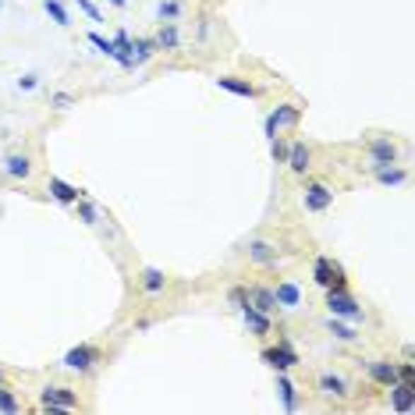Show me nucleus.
<instances>
[{
    "label": "nucleus",
    "instance_id": "obj_4",
    "mask_svg": "<svg viewBox=\"0 0 415 415\" xmlns=\"http://www.w3.org/2000/svg\"><path fill=\"white\" fill-rule=\"evenodd\" d=\"M270 369H277V373H284V369H291V366H298V351L288 344V341H281L277 348H267L263 355H259Z\"/></svg>",
    "mask_w": 415,
    "mask_h": 415
},
{
    "label": "nucleus",
    "instance_id": "obj_16",
    "mask_svg": "<svg viewBox=\"0 0 415 415\" xmlns=\"http://www.w3.org/2000/svg\"><path fill=\"white\" fill-rule=\"evenodd\" d=\"M320 390L327 394V397H348V383L341 380V376H334V373H320Z\"/></svg>",
    "mask_w": 415,
    "mask_h": 415
},
{
    "label": "nucleus",
    "instance_id": "obj_5",
    "mask_svg": "<svg viewBox=\"0 0 415 415\" xmlns=\"http://www.w3.org/2000/svg\"><path fill=\"white\" fill-rule=\"evenodd\" d=\"M96 362H100V348H93V344H78L64 355V366L75 369V373H89Z\"/></svg>",
    "mask_w": 415,
    "mask_h": 415
},
{
    "label": "nucleus",
    "instance_id": "obj_9",
    "mask_svg": "<svg viewBox=\"0 0 415 415\" xmlns=\"http://www.w3.org/2000/svg\"><path fill=\"white\" fill-rule=\"evenodd\" d=\"M295 174H305L309 167H312V153H309V146L305 142H291L288 146V160H284Z\"/></svg>",
    "mask_w": 415,
    "mask_h": 415
},
{
    "label": "nucleus",
    "instance_id": "obj_21",
    "mask_svg": "<svg viewBox=\"0 0 415 415\" xmlns=\"http://www.w3.org/2000/svg\"><path fill=\"white\" fill-rule=\"evenodd\" d=\"M312 281H316L320 288H330V284H334V263H330L327 256H320V259H316V267H312Z\"/></svg>",
    "mask_w": 415,
    "mask_h": 415
},
{
    "label": "nucleus",
    "instance_id": "obj_20",
    "mask_svg": "<svg viewBox=\"0 0 415 415\" xmlns=\"http://www.w3.org/2000/svg\"><path fill=\"white\" fill-rule=\"evenodd\" d=\"M249 259H256V263H277V249L270 245V242H252L249 245Z\"/></svg>",
    "mask_w": 415,
    "mask_h": 415
},
{
    "label": "nucleus",
    "instance_id": "obj_11",
    "mask_svg": "<svg viewBox=\"0 0 415 415\" xmlns=\"http://www.w3.org/2000/svg\"><path fill=\"white\" fill-rule=\"evenodd\" d=\"M50 195H54L57 202H64V206H71V202L82 199V192H78L75 185H68L64 177H50Z\"/></svg>",
    "mask_w": 415,
    "mask_h": 415
},
{
    "label": "nucleus",
    "instance_id": "obj_26",
    "mask_svg": "<svg viewBox=\"0 0 415 415\" xmlns=\"http://www.w3.org/2000/svg\"><path fill=\"white\" fill-rule=\"evenodd\" d=\"M43 8H47V15H50L57 25H71V22H68V11H64L61 0H43Z\"/></svg>",
    "mask_w": 415,
    "mask_h": 415
},
{
    "label": "nucleus",
    "instance_id": "obj_31",
    "mask_svg": "<svg viewBox=\"0 0 415 415\" xmlns=\"http://www.w3.org/2000/svg\"><path fill=\"white\" fill-rule=\"evenodd\" d=\"M394 373H397V380H408V383H415V362H411V358H404L401 366H394Z\"/></svg>",
    "mask_w": 415,
    "mask_h": 415
},
{
    "label": "nucleus",
    "instance_id": "obj_6",
    "mask_svg": "<svg viewBox=\"0 0 415 415\" xmlns=\"http://www.w3.org/2000/svg\"><path fill=\"white\" fill-rule=\"evenodd\" d=\"M390 404H394V411H415V383H408V380H394L390 383Z\"/></svg>",
    "mask_w": 415,
    "mask_h": 415
},
{
    "label": "nucleus",
    "instance_id": "obj_35",
    "mask_svg": "<svg viewBox=\"0 0 415 415\" xmlns=\"http://www.w3.org/2000/svg\"><path fill=\"white\" fill-rule=\"evenodd\" d=\"M71 103H75V100H71L68 93H57V96H54V107H57V110H64V107H71Z\"/></svg>",
    "mask_w": 415,
    "mask_h": 415
},
{
    "label": "nucleus",
    "instance_id": "obj_2",
    "mask_svg": "<svg viewBox=\"0 0 415 415\" xmlns=\"http://www.w3.org/2000/svg\"><path fill=\"white\" fill-rule=\"evenodd\" d=\"M298 117H302V110H298V107L281 103L277 110H270V114H267V121H263V135H267V139H277V131H281V128L298 124Z\"/></svg>",
    "mask_w": 415,
    "mask_h": 415
},
{
    "label": "nucleus",
    "instance_id": "obj_25",
    "mask_svg": "<svg viewBox=\"0 0 415 415\" xmlns=\"http://www.w3.org/2000/svg\"><path fill=\"white\" fill-rule=\"evenodd\" d=\"M327 330H330V334H334L337 341H355V337H358V334H355L351 327H344V323H341L337 316H330V323H327Z\"/></svg>",
    "mask_w": 415,
    "mask_h": 415
},
{
    "label": "nucleus",
    "instance_id": "obj_14",
    "mask_svg": "<svg viewBox=\"0 0 415 415\" xmlns=\"http://www.w3.org/2000/svg\"><path fill=\"white\" fill-rule=\"evenodd\" d=\"M217 86H221L224 93H235V96H245V100L259 96V89H256L252 82H245V78H217Z\"/></svg>",
    "mask_w": 415,
    "mask_h": 415
},
{
    "label": "nucleus",
    "instance_id": "obj_23",
    "mask_svg": "<svg viewBox=\"0 0 415 415\" xmlns=\"http://www.w3.org/2000/svg\"><path fill=\"white\" fill-rule=\"evenodd\" d=\"M156 50H177V25H174V22H167V25L160 29V36H156Z\"/></svg>",
    "mask_w": 415,
    "mask_h": 415
},
{
    "label": "nucleus",
    "instance_id": "obj_3",
    "mask_svg": "<svg viewBox=\"0 0 415 415\" xmlns=\"http://www.w3.org/2000/svg\"><path fill=\"white\" fill-rule=\"evenodd\" d=\"M327 309H330V316H344V320H362V309L355 305V298L348 295V288H327Z\"/></svg>",
    "mask_w": 415,
    "mask_h": 415
},
{
    "label": "nucleus",
    "instance_id": "obj_38",
    "mask_svg": "<svg viewBox=\"0 0 415 415\" xmlns=\"http://www.w3.org/2000/svg\"><path fill=\"white\" fill-rule=\"evenodd\" d=\"M0 387H4V373H0Z\"/></svg>",
    "mask_w": 415,
    "mask_h": 415
},
{
    "label": "nucleus",
    "instance_id": "obj_15",
    "mask_svg": "<svg viewBox=\"0 0 415 415\" xmlns=\"http://www.w3.org/2000/svg\"><path fill=\"white\" fill-rule=\"evenodd\" d=\"M274 298H277V305H284V309H295V305L302 302V291H298V284L284 281V284H277V288H274Z\"/></svg>",
    "mask_w": 415,
    "mask_h": 415
},
{
    "label": "nucleus",
    "instance_id": "obj_27",
    "mask_svg": "<svg viewBox=\"0 0 415 415\" xmlns=\"http://www.w3.org/2000/svg\"><path fill=\"white\" fill-rule=\"evenodd\" d=\"M78 217L93 228V224H100V214H96V206L93 202H86V199H78Z\"/></svg>",
    "mask_w": 415,
    "mask_h": 415
},
{
    "label": "nucleus",
    "instance_id": "obj_32",
    "mask_svg": "<svg viewBox=\"0 0 415 415\" xmlns=\"http://www.w3.org/2000/svg\"><path fill=\"white\" fill-rule=\"evenodd\" d=\"M177 15H181V4H177V0H163V4H160V18L174 22Z\"/></svg>",
    "mask_w": 415,
    "mask_h": 415
},
{
    "label": "nucleus",
    "instance_id": "obj_30",
    "mask_svg": "<svg viewBox=\"0 0 415 415\" xmlns=\"http://www.w3.org/2000/svg\"><path fill=\"white\" fill-rule=\"evenodd\" d=\"M270 156H274L277 163H284V160H288V142H284L281 135H277V139H270Z\"/></svg>",
    "mask_w": 415,
    "mask_h": 415
},
{
    "label": "nucleus",
    "instance_id": "obj_29",
    "mask_svg": "<svg viewBox=\"0 0 415 415\" xmlns=\"http://www.w3.org/2000/svg\"><path fill=\"white\" fill-rule=\"evenodd\" d=\"M22 404H18V397L8 390V387H0V411H18Z\"/></svg>",
    "mask_w": 415,
    "mask_h": 415
},
{
    "label": "nucleus",
    "instance_id": "obj_7",
    "mask_svg": "<svg viewBox=\"0 0 415 415\" xmlns=\"http://www.w3.org/2000/svg\"><path fill=\"white\" fill-rule=\"evenodd\" d=\"M330 202H334V192L327 185H316V181L305 185V210L323 214V210H330Z\"/></svg>",
    "mask_w": 415,
    "mask_h": 415
},
{
    "label": "nucleus",
    "instance_id": "obj_24",
    "mask_svg": "<svg viewBox=\"0 0 415 415\" xmlns=\"http://www.w3.org/2000/svg\"><path fill=\"white\" fill-rule=\"evenodd\" d=\"M376 177H380V185H401L408 174H404L401 167H394V163H390V167H380V170H376Z\"/></svg>",
    "mask_w": 415,
    "mask_h": 415
},
{
    "label": "nucleus",
    "instance_id": "obj_37",
    "mask_svg": "<svg viewBox=\"0 0 415 415\" xmlns=\"http://www.w3.org/2000/svg\"><path fill=\"white\" fill-rule=\"evenodd\" d=\"M110 4H114V8H124V4H128V0H110Z\"/></svg>",
    "mask_w": 415,
    "mask_h": 415
},
{
    "label": "nucleus",
    "instance_id": "obj_18",
    "mask_svg": "<svg viewBox=\"0 0 415 415\" xmlns=\"http://www.w3.org/2000/svg\"><path fill=\"white\" fill-rule=\"evenodd\" d=\"M277 390H281L284 408H288V411H295V408H298V390H295V383H291L284 373H277Z\"/></svg>",
    "mask_w": 415,
    "mask_h": 415
},
{
    "label": "nucleus",
    "instance_id": "obj_13",
    "mask_svg": "<svg viewBox=\"0 0 415 415\" xmlns=\"http://www.w3.org/2000/svg\"><path fill=\"white\" fill-rule=\"evenodd\" d=\"M249 305H256L259 312H267V316H270V312L277 309V298H274V291H270V288H259V284H256V288H249Z\"/></svg>",
    "mask_w": 415,
    "mask_h": 415
},
{
    "label": "nucleus",
    "instance_id": "obj_28",
    "mask_svg": "<svg viewBox=\"0 0 415 415\" xmlns=\"http://www.w3.org/2000/svg\"><path fill=\"white\" fill-rule=\"evenodd\" d=\"M89 43H93L100 54H107V57H117V50H114V40H103L100 33H89Z\"/></svg>",
    "mask_w": 415,
    "mask_h": 415
},
{
    "label": "nucleus",
    "instance_id": "obj_10",
    "mask_svg": "<svg viewBox=\"0 0 415 415\" xmlns=\"http://www.w3.org/2000/svg\"><path fill=\"white\" fill-rule=\"evenodd\" d=\"M242 320L252 327V334H256V337L270 334V316H267V312H259V309H256V305H249V302L242 305Z\"/></svg>",
    "mask_w": 415,
    "mask_h": 415
},
{
    "label": "nucleus",
    "instance_id": "obj_1",
    "mask_svg": "<svg viewBox=\"0 0 415 415\" xmlns=\"http://www.w3.org/2000/svg\"><path fill=\"white\" fill-rule=\"evenodd\" d=\"M40 408H64V411H75L78 408V394L71 387H57V383H47L40 390Z\"/></svg>",
    "mask_w": 415,
    "mask_h": 415
},
{
    "label": "nucleus",
    "instance_id": "obj_33",
    "mask_svg": "<svg viewBox=\"0 0 415 415\" xmlns=\"http://www.w3.org/2000/svg\"><path fill=\"white\" fill-rule=\"evenodd\" d=\"M228 298H231V305H238V309H242V305L249 302V288H231V291H228Z\"/></svg>",
    "mask_w": 415,
    "mask_h": 415
},
{
    "label": "nucleus",
    "instance_id": "obj_8",
    "mask_svg": "<svg viewBox=\"0 0 415 415\" xmlns=\"http://www.w3.org/2000/svg\"><path fill=\"white\" fill-rule=\"evenodd\" d=\"M369 156H373V167L376 170L380 167H390V163H397V146L390 139H373L369 142Z\"/></svg>",
    "mask_w": 415,
    "mask_h": 415
},
{
    "label": "nucleus",
    "instance_id": "obj_34",
    "mask_svg": "<svg viewBox=\"0 0 415 415\" xmlns=\"http://www.w3.org/2000/svg\"><path fill=\"white\" fill-rule=\"evenodd\" d=\"M78 8L89 15V22H103V15H100V8L93 4V0H78Z\"/></svg>",
    "mask_w": 415,
    "mask_h": 415
},
{
    "label": "nucleus",
    "instance_id": "obj_22",
    "mask_svg": "<svg viewBox=\"0 0 415 415\" xmlns=\"http://www.w3.org/2000/svg\"><path fill=\"white\" fill-rule=\"evenodd\" d=\"M4 170L11 174V177H29L33 174V163H29V156H8V163H4Z\"/></svg>",
    "mask_w": 415,
    "mask_h": 415
},
{
    "label": "nucleus",
    "instance_id": "obj_19",
    "mask_svg": "<svg viewBox=\"0 0 415 415\" xmlns=\"http://www.w3.org/2000/svg\"><path fill=\"white\" fill-rule=\"evenodd\" d=\"M153 54H156V40H135V43H131V64H135V68L146 64Z\"/></svg>",
    "mask_w": 415,
    "mask_h": 415
},
{
    "label": "nucleus",
    "instance_id": "obj_12",
    "mask_svg": "<svg viewBox=\"0 0 415 415\" xmlns=\"http://www.w3.org/2000/svg\"><path fill=\"white\" fill-rule=\"evenodd\" d=\"M366 373H369V380H373V383H380V387H390V383L397 380L394 362H366Z\"/></svg>",
    "mask_w": 415,
    "mask_h": 415
},
{
    "label": "nucleus",
    "instance_id": "obj_36",
    "mask_svg": "<svg viewBox=\"0 0 415 415\" xmlns=\"http://www.w3.org/2000/svg\"><path fill=\"white\" fill-rule=\"evenodd\" d=\"M18 89H36V75H25V78H18Z\"/></svg>",
    "mask_w": 415,
    "mask_h": 415
},
{
    "label": "nucleus",
    "instance_id": "obj_17",
    "mask_svg": "<svg viewBox=\"0 0 415 415\" xmlns=\"http://www.w3.org/2000/svg\"><path fill=\"white\" fill-rule=\"evenodd\" d=\"M163 284H167L163 270H156V267H146V270H142V291H146V295H160Z\"/></svg>",
    "mask_w": 415,
    "mask_h": 415
}]
</instances>
